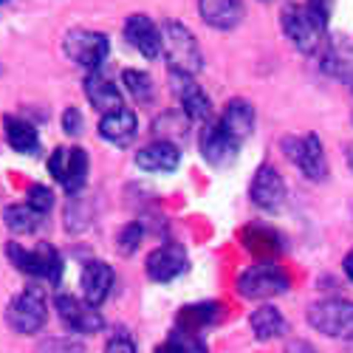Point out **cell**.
Listing matches in <instances>:
<instances>
[{"label":"cell","instance_id":"cell-1","mask_svg":"<svg viewBox=\"0 0 353 353\" xmlns=\"http://www.w3.org/2000/svg\"><path fill=\"white\" fill-rule=\"evenodd\" d=\"M161 48L167 54V65H170L172 74L195 77L201 71V65H203L195 34L179 20H167L161 26Z\"/></svg>","mask_w":353,"mask_h":353},{"label":"cell","instance_id":"cell-2","mask_svg":"<svg viewBox=\"0 0 353 353\" xmlns=\"http://www.w3.org/2000/svg\"><path fill=\"white\" fill-rule=\"evenodd\" d=\"M6 257L28 277H40L48 283H60L63 277V257L51 243H40L37 249H23L17 243H6Z\"/></svg>","mask_w":353,"mask_h":353},{"label":"cell","instance_id":"cell-3","mask_svg":"<svg viewBox=\"0 0 353 353\" xmlns=\"http://www.w3.org/2000/svg\"><path fill=\"white\" fill-rule=\"evenodd\" d=\"M308 325L325 336L353 342V303L347 300H319L305 311Z\"/></svg>","mask_w":353,"mask_h":353},{"label":"cell","instance_id":"cell-4","mask_svg":"<svg viewBox=\"0 0 353 353\" xmlns=\"http://www.w3.org/2000/svg\"><path fill=\"white\" fill-rule=\"evenodd\" d=\"M280 26H283V34L294 43V48L305 51V54L319 48L322 37H325V28H328V26H322L308 12V6H303V3H288L280 14Z\"/></svg>","mask_w":353,"mask_h":353},{"label":"cell","instance_id":"cell-5","mask_svg":"<svg viewBox=\"0 0 353 353\" xmlns=\"http://www.w3.org/2000/svg\"><path fill=\"white\" fill-rule=\"evenodd\" d=\"M283 153L288 156L291 164H297L300 172L311 181H325L328 175V161H325V150L319 144V136L308 133V136H285L280 141Z\"/></svg>","mask_w":353,"mask_h":353},{"label":"cell","instance_id":"cell-6","mask_svg":"<svg viewBox=\"0 0 353 353\" xmlns=\"http://www.w3.org/2000/svg\"><path fill=\"white\" fill-rule=\"evenodd\" d=\"M234 285H238V294L246 300H269L277 297V294H285L291 288V280L283 269L272 266V263H257V266L246 269Z\"/></svg>","mask_w":353,"mask_h":353},{"label":"cell","instance_id":"cell-7","mask_svg":"<svg viewBox=\"0 0 353 353\" xmlns=\"http://www.w3.org/2000/svg\"><path fill=\"white\" fill-rule=\"evenodd\" d=\"M46 319H48L46 297L37 288H26L23 294H17V297L6 305V322H9V328L17 331V334L32 336V334L43 331Z\"/></svg>","mask_w":353,"mask_h":353},{"label":"cell","instance_id":"cell-8","mask_svg":"<svg viewBox=\"0 0 353 353\" xmlns=\"http://www.w3.org/2000/svg\"><path fill=\"white\" fill-rule=\"evenodd\" d=\"M63 48L77 65L88 71H99V65L110 54V40L102 32H91V28H71L63 40Z\"/></svg>","mask_w":353,"mask_h":353},{"label":"cell","instance_id":"cell-9","mask_svg":"<svg viewBox=\"0 0 353 353\" xmlns=\"http://www.w3.org/2000/svg\"><path fill=\"white\" fill-rule=\"evenodd\" d=\"M48 172L60 181L65 192L77 195L88 179V153L82 147H71V150L68 147H57L48 159Z\"/></svg>","mask_w":353,"mask_h":353},{"label":"cell","instance_id":"cell-10","mask_svg":"<svg viewBox=\"0 0 353 353\" xmlns=\"http://www.w3.org/2000/svg\"><path fill=\"white\" fill-rule=\"evenodd\" d=\"M147 277L153 283H170L175 277H181L187 269H190V257H187V249L181 243H164L159 249H153L147 254Z\"/></svg>","mask_w":353,"mask_h":353},{"label":"cell","instance_id":"cell-11","mask_svg":"<svg viewBox=\"0 0 353 353\" xmlns=\"http://www.w3.org/2000/svg\"><path fill=\"white\" fill-rule=\"evenodd\" d=\"M57 305V314H60V319L65 322V325L74 331V334H99L105 328V319L102 314L94 308V305H88L85 300H77L71 297V294H60V297L54 300Z\"/></svg>","mask_w":353,"mask_h":353},{"label":"cell","instance_id":"cell-12","mask_svg":"<svg viewBox=\"0 0 353 353\" xmlns=\"http://www.w3.org/2000/svg\"><path fill=\"white\" fill-rule=\"evenodd\" d=\"M198 144H201L203 159H207L212 167L232 164L234 156H238V150H241V141L234 139L221 122H210L207 128H203L201 136H198Z\"/></svg>","mask_w":353,"mask_h":353},{"label":"cell","instance_id":"cell-13","mask_svg":"<svg viewBox=\"0 0 353 353\" xmlns=\"http://www.w3.org/2000/svg\"><path fill=\"white\" fill-rule=\"evenodd\" d=\"M170 85L175 97L181 99V108H184V116L190 122H207L212 116V102L210 97L203 94V88L195 82V77H187V74H172L170 71Z\"/></svg>","mask_w":353,"mask_h":353},{"label":"cell","instance_id":"cell-14","mask_svg":"<svg viewBox=\"0 0 353 353\" xmlns=\"http://www.w3.org/2000/svg\"><path fill=\"white\" fill-rule=\"evenodd\" d=\"M249 195L254 201V207H260V210H269V212L280 210V203L285 201V181H283V175L272 164H263L254 172Z\"/></svg>","mask_w":353,"mask_h":353},{"label":"cell","instance_id":"cell-15","mask_svg":"<svg viewBox=\"0 0 353 353\" xmlns=\"http://www.w3.org/2000/svg\"><path fill=\"white\" fill-rule=\"evenodd\" d=\"M125 40L144 60H153V57L161 54V28L147 14H130L125 20Z\"/></svg>","mask_w":353,"mask_h":353},{"label":"cell","instance_id":"cell-16","mask_svg":"<svg viewBox=\"0 0 353 353\" xmlns=\"http://www.w3.org/2000/svg\"><path fill=\"white\" fill-rule=\"evenodd\" d=\"M116 283V274L113 269L108 266V263L102 260H91V263H85V269H82V277H79V285H82V300L88 305H102L108 300V294Z\"/></svg>","mask_w":353,"mask_h":353},{"label":"cell","instance_id":"cell-17","mask_svg":"<svg viewBox=\"0 0 353 353\" xmlns=\"http://www.w3.org/2000/svg\"><path fill=\"white\" fill-rule=\"evenodd\" d=\"M136 164L144 172H172L181 164V150H179V144L156 139L136 153Z\"/></svg>","mask_w":353,"mask_h":353},{"label":"cell","instance_id":"cell-18","mask_svg":"<svg viewBox=\"0 0 353 353\" xmlns=\"http://www.w3.org/2000/svg\"><path fill=\"white\" fill-rule=\"evenodd\" d=\"M85 97H88V102H91L102 116L116 113V110L125 108L122 91L108 77H102L99 71H91V74L85 77Z\"/></svg>","mask_w":353,"mask_h":353},{"label":"cell","instance_id":"cell-19","mask_svg":"<svg viewBox=\"0 0 353 353\" xmlns=\"http://www.w3.org/2000/svg\"><path fill=\"white\" fill-rule=\"evenodd\" d=\"M198 12H201V20L212 26V28H221V32H229V28L241 26L246 9H243V0H198Z\"/></svg>","mask_w":353,"mask_h":353},{"label":"cell","instance_id":"cell-20","mask_svg":"<svg viewBox=\"0 0 353 353\" xmlns=\"http://www.w3.org/2000/svg\"><path fill=\"white\" fill-rule=\"evenodd\" d=\"M243 246L263 263H269L274 260L277 254H283V238H280V232H274L272 226H263V223H249L243 229Z\"/></svg>","mask_w":353,"mask_h":353},{"label":"cell","instance_id":"cell-21","mask_svg":"<svg viewBox=\"0 0 353 353\" xmlns=\"http://www.w3.org/2000/svg\"><path fill=\"white\" fill-rule=\"evenodd\" d=\"M136 130H139V119L136 113L122 108L116 113H108L99 119V136L116 147H128L133 139H136Z\"/></svg>","mask_w":353,"mask_h":353},{"label":"cell","instance_id":"cell-22","mask_svg":"<svg viewBox=\"0 0 353 353\" xmlns=\"http://www.w3.org/2000/svg\"><path fill=\"white\" fill-rule=\"evenodd\" d=\"M221 319V305L218 303H198V305H187V308H181V314H179V336H184V339H192V336H198L203 328H210V325H215V322Z\"/></svg>","mask_w":353,"mask_h":353},{"label":"cell","instance_id":"cell-23","mask_svg":"<svg viewBox=\"0 0 353 353\" xmlns=\"http://www.w3.org/2000/svg\"><path fill=\"white\" fill-rule=\"evenodd\" d=\"M218 122L238 141H243L254 130V108L246 99H232V102H226V108H223Z\"/></svg>","mask_w":353,"mask_h":353},{"label":"cell","instance_id":"cell-24","mask_svg":"<svg viewBox=\"0 0 353 353\" xmlns=\"http://www.w3.org/2000/svg\"><path fill=\"white\" fill-rule=\"evenodd\" d=\"M249 325H252V331H254V336H257L260 342L277 339V336H283L285 328H288L285 319H283V314H280L274 305H260V308H254L252 316H249Z\"/></svg>","mask_w":353,"mask_h":353},{"label":"cell","instance_id":"cell-25","mask_svg":"<svg viewBox=\"0 0 353 353\" xmlns=\"http://www.w3.org/2000/svg\"><path fill=\"white\" fill-rule=\"evenodd\" d=\"M3 128H6V141L12 150L17 153H34L40 147V136L34 130V125H28L26 119H17V116H6L3 119Z\"/></svg>","mask_w":353,"mask_h":353},{"label":"cell","instance_id":"cell-26","mask_svg":"<svg viewBox=\"0 0 353 353\" xmlns=\"http://www.w3.org/2000/svg\"><path fill=\"white\" fill-rule=\"evenodd\" d=\"M3 221L14 234H28V232H34L40 226L43 215H37L28 203H14V207H6Z\"/></svg>","mask_w":353,"mask_h":353},{"label":"cell","instance_id":"cell-27","mask_svg":"<svg viewBox=\"0 0 353 353\" xmlns=\"http://www.w3.org/2000/svg\"><path fill=\"white\" fill-rule=\"evenodd\" d=\"M122 82H125L128 94H130L136 102H150V99L156 97L153 79H150V74H144V71H125V74H122Z\"/></svg>","mask_w":353,"mask_h":353},{"label":"cell","instance_id":"cell-28","mask_svg":"<svg viewBox=\"0 0 353 353\" xmlns=\"http://www.w3.org/2000/svg\"><path fill=\"white\" fill-rule=\"evenodd\" d=\"M88 223H91V207H88L85 201L74 198L65 210V229L68 232H85Z\"/></svg>","mask_w":353,"mask_h":353},{"label":"cell","instance_id":"cell-29","mask_svg":"<svg viewBox=\"0 0 353 353\" xmlns=\"http://www.w3.org/2000/svg\"><path fill=\"white\" fill-rule=\"evenodd\" d=\"M26 203L37 215H48L51 207H54V192L48 187H43V184H32V187H28V195H26Z\"/></svg>","mask_w":353,"mask_h":353},{"label":"cell","instance_id":"cell-30","mask_svg":"<svg viewBox=\"0 0 353 353\" xmlns=\"http://www.w3.org/2000/svg\"><path fill=\"white\" fill-rule=\"evenodd\" d=\"M34 353H85V347L82 342L68 339V336H51V339H43Z\"/></svg>","mask_w":353,"mask_h":353},{"label":"cell","instance_id":"cell-31","mask_svg":"<svg viewBox=\"0 0 353 353\" xmlns=\"http://www.w3.org/2000/svg\"><path fill=\"white\" fill-rule=\"evenodd\" d=\"M141 226L139 223H128V226H122V232H119V238H116V246H119V252L122 254H133L136 249H139V243H141Z\"/></svg>","mask_w":353,"mask_h":353},{"label":"cell","instance_id":"cell-32","mask_svg":"<svg viewBox=\"0 0 353 353\" xmlns=\"http://www.w3.org/2000/svg\"><path fill=\"white\" fill-rule=\"evenodd\" d=\"M105 353H136V342L128 334H116V336L108 339Z\"/></svg>","mask_w":353,"mask_h":353},{"label":"cell","instance_id":"cell-33","mask_svg":"<svg viewBox=\"0 0 353 353\" xmlns=\"http://www.w3.org/2000/svg\"><path fill=\"white\" fill-rule=\"evenodd\" d=\"M156 353H192V347H190V339L172 334L167 342H161V345L156 347Z\"/></svg>","mask_w":353,"mask_h":353},{"label":"cell","instance_id":"cell-34","mask_svg":"<svg viewBox=\"0 0 353 353\" xmlns=\"http://www.w3.org/2000/svg\"><path fill=\"white\" fill-rule=\"evenodd\" d=\"M63 128H65L68 136H79V133H82L85 122H82V113H79L77 108H68V110L63 113Z\"/></svg>","mask_w":353,"mask_h":353},{"label":"cell","instance_id":"cell-35","mask_svg":"<svg viewBox=\"0 0 353 353\" xmlns=\"http://www.w3.org/2000/svg\"><path fill=\"white\" fill-rule=\"evenodd\" d=\"M308 12L322 23V26H328V17H331V9H334V0H308Z\"/></svg>","mask_w":353,"mask_h":353},{"label":"cell","instance_id":"cell-36","mask_svg":"<svg viewBox=\"0 0 353 353\" xmlns=\"http://www.w3.org/2000/svg\"><path fill=\"white\" fill-rule=\"evenodd\" d=\"M285 353H319V350H316L314 345L297 339V342H288V345H285Z\"/></svg>","mask_w":353,"mask_h":353},{"label":"cell","instance_id":"cell-37","mask_svg":"<svg viewBox=\"0 0 353 353\" xmlns=\"http://www.w3.org/2000/svg\"><path fill=\"white\" fill-rule=\"evenodd\" d=\"M342 269H345V274H347V280L353 283V249L345 254V263H342Z\"/></svg>","mask_w":353,"mask_h":353},{"label":"cell","instance_id":"cell-38","mask_svg":"<svg viewBox=\"0 0 353 353\" xmlns=\"http://www.w3.org/2000/svg\"><path fill=\"white\" fill-rule=\"evenodd\" d=\"M347 167H350V170H353V144H350V147H347Z\"/></svg>","mask_w":353,"mask_h":353},{"label":"cell","instance_id":"cell-39","mask_svg":"<svg viewBox=\"0 0 353 353\" xmlns=\"http://www.w3.org/2000/svg\"><path fill=\"white\" fill-rule=\"evenodd\" d=\"M3 3H6V0H0V6H3Z\"/></svg>","mask_w":353,"mask_h":353}]
</instances>
